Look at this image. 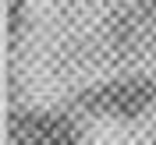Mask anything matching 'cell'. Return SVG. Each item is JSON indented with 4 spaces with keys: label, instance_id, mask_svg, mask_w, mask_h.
Listing matches in <instances>:
<instances>
[{
    "label": "cell",
    "instance_id": "1",
    "mask_svg": "<svg viewBox=\"0 0 156 145\" xmlns=\"http://www.w3.org/2000/svg\"><path fill=\"white\" fill-rule=\"evenodd\" d=\"M78 99L89 113L128 120V117L146 113L156 103V81L153 78H114V81H103V85L82 92Z\"/></svg>",
    "mask_w": 156,
    "mask_h": 145
},
{
    "label": "cell",
    "instance_id": "2",
    "mask_svg": "<svg viewBox=\"0 0 156 145\" xmlns=\"http://www.w3.org/2000/svg\"><path fill=\"white\" fill-rule=\"evenodd\" d=\"M14 145H78V131L57 113H21L11 124Z\"/></svg>",
    "mask_w": 156,
    "mask_h": 145
},
{
    "label": "cell",
    "instance_id": "3",
    "mask_svg": "<svg viewBox=\"0 0 156 145\" xmlns=\"http://www.w3.org/2000/svg\"><path fill=\"white\" fill-rule=\"evenodd\" d=\"M142 4H146V7H149V11H156V0H142Z\"/></svg>",
    "mask_w": 156,
    "mask_h": 145
}]
</instances>
